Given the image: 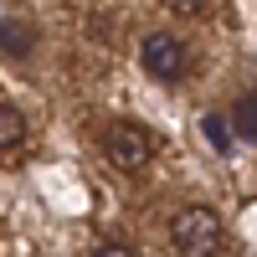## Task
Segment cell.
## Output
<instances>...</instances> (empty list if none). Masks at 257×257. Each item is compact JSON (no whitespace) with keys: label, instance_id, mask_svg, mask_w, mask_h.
<instances>
[{"label":"cell","instance_id":"277c9868","mask_svg":"<svg viewBox=\"0 0 257 257\" xmlns=\"http://www.w3.org/2000/svg\"><path fill=\"white\" fill-rule=\"evenodd\" d=\"M0 47H6V62H26L31 57V26L16 11L0 16Z\"/></svg>","mask_w":257,"mask_h":257},{"label":"cell","instance_id":"9c48e42d","mask_svg":"<svg viewBox=\"0 0 257 257\" xmlns=\"http://www.w3.org/2000/svg\"><path fill=\"white\" fill-rule=\"evenodd\" d=\"M88 257H134V247H123V242H98Z\"/></svg>","mask_w":257,"mask_h":257},{"label":"cell","instance_id":"3957f363","mask_svg":"<svg viewBox=\"0 0 257 257\" xmlns=\"http://www.w3.org/2000/svg\"><path fill=\"white\" fill-rule=\"evenodd\" d=\"M103 155H108L118 170H144L149 160H155V134H149L144 123H108Z\"/></svg>","mask_w":257,"mask_h":257},{"label":"cell","instance_id":"52a82bcc","mask_svg":"<svg viewBox=\"0 0 257 257\" xmlns=\"http://www.w3.org/2000/svg\"><path fill=\"white\" fill-rule=\"evenodd\" d=\"M201 134H206V144L216 149V155H231V144H237V128H231L221 113H206L201 118Z\"/></svg>","mask_w":257,"mask_h":257},{"label":"cell","instance_id":"6da1fadb","mask_svg":"<svg viewBox=\"0 0 257 257\" xmlns=\"http://www.w3.org/2000/svg\"><path fill=\"white\" fill-rule=\"evenodd\" d=\"M170 242L180 257H216L221 252V216L211 206H180L170 221Z\"/></svg>","mask_w":257,"mask_h":257},{"label":"cell","instance_id":"8992f818","mask_svg":"<svg viewBox=\"0 0 257 257\" xmlns=\"http://www.w3.org/2000/svg\"><path fill=\"white\" fill-rule=\"evenodd\" d=\"M26 144V118H21V108L16 103H0V149H21Z\"/></svg>","mask_w":257,"mask_h":257},{"label":"cell","instance_id":"5b68a950","mask_svg":"<svg viewBox=\"0 0 257 257\" xmlns=\"http://www.w3.org/2000/svg\"><path fill=\"white\" fill-rule=\"evenodd\" d=\"M231 128H237V139L257 144V93H242L231 103Z\"/></svg>","mask_w":257,"mask_h":257},{"label":"cell","instance_id":"7a4b0ae2","mask_svg":"<svg viewBox=\"0 0 257 257\" xmlns=\"http://www.w3.org/2000/svg\"><path fill=\"white\" fill-rule=\"evenodd\" d=\"M139 67H144V77H155V82H180L185 67H190V52H185V41L175 31H149L139 41Z\"/></svg>","mask_w":257,"mask_h":257},{"label":"cell","instance_id":"ba28073f","mask_svg":"<svg viewBox=\"0 0 257 257\" xmlns=\"http://www.w3.org/2000/svg\"><path fill=\"white\" fill-rule=\"evenodd\" d=\"M160 6H165L170 16H201V11L211 6V0H160Z\"/></svg>","mask_w":257,"mask_h":257}]
</instances>
